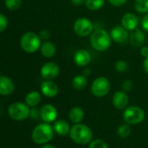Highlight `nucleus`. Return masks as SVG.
<instances>
[{"label": "nucleus", "mask_w": 148, "mask_h": 148, "mask_svg": "<svg viewBox=\"0 0 148 148\" xmlns=\"http://www.w3.org/2000/svg\"><path fill=\"white\" fill-rule=\"evenodd\" d=\"M69 135L74 143L81 146L90 144L93 137L92 129L88 126L81 123L72 126L71 127Z\"/></svg>", "instance_id": "1"}, {"label": "nucleus", "mask_w": 148, "mask_h": 148, "mask_svg": "<svg viewBox=\"0 0 148 148\" xmlns=\"http://www.w3.org/2000/svg\"><path fill=\"white\" fill-rule=\"evenodd\" d=\"M54 133L53 126H51L50 123H40L33 129L31 139L37 145H44L52 140Z\"/></svg>", "instance_id": "2"}, {"label": "nucleus", "mask_w": 148, "mask_h": 148, "mask_svg": "<svg viewBox=\"0 0 148 148\" xmlns=\"http://www.w3.org/2000/svg\"><path fill=\"white\" fill-rule=\"evenodd\" d=\"M112 37L110 33L103 29H98L94 30L90 37V42L92 47L98 51L103 52L107 50L112 44Z\"/></svg>", "instance_id": "3"}, {"label": "nucleus", "mask_w": 148, "mask_h": 148, "mask_svg": "<svg viewBox=\"0 0 148 148\" xmlns=\"http://www.w3.org/2000/svg\"><path fill=\"white\" fill-rule=\"evenodd\" d=\"M41 38L39 35L29 31L24 33L20 39V46L22 49L27 53H34L41 47Z\"/></svg>", "instance_id": "4"}, {"label": "nucleus", "mask_w": 148, "mask_h": 148, "mask_svg": "<svg viewBox=\"0 0 148 148\" xmlns=\"http://www.w3.org/2000/svg\"><path fill=\"white\" fill-rule=\"evenodd\" d=\"M144 110L137 106H131L125 109L123 113V120L129 125H137L141 123L145 119Z\"/></svg>", "instance_id": "5"}, {"label": "nucleus", "mask_w": 148, "mask_h": 148, "mask_svg": "<svg viewBox=\"0 0 148 148\" xmlns=\"http://www.w3.org/2000/svg\"><path fill=\"white\" fill-rule=\"evenodd\" d=\"M30 108L23 102H15L10 105L8 108L9 116L14 121H24L30 116Z\"/></svg>", "instance_id": "6"}, {"label": "nucleus", "mask_w": 148, "mask_h": 148, "mask_svg": "<svg viewBox=\"0 0 148 148\" xmlns=\"http://www.w3.org/2000/svg\"><path fill=\"white\" fill-rule=\"evenodd\" d=\"M111 83L106 77L100 76L96 78L92 83L91 92L96 97H104L110 92Z\"/></svg>", "instance_id": "7"}, {"label": "nucleus", "mask_w": 148, "mask_h": 148, "mask_svg": "<svg viewBox=\"0 0 148 148\" xmlns=\"http://www.w3.org/2000/svg\"><path fill=\"white\" fill-rule=\"evenodd\" d=\"M73 30L79 36H88L93 32V23L86 17L78 18L73 24Z\"/></svg>", "instance_id": "8"}, {"label": "nucleus", "mask_w": 148, "mask_h": 148, "mask_svg": "<svg viewBox=\"0 0 148 148\" xmlns=\"http://www.w3.org/2000/svg\"><path fill=\"white\" fill-rule=\"evenodd\" d=\"M40 74L44 80H53L59 75V67L58 64L52 62L44 63L40 70Z\"/></svg>", "instance_id": "9"}, {"label": "nucleus", "mask_w": 148, "mask_h": 148, "mask_svg": "<svg viewBox=\"0 0 148 148\" xmlns=\"http://www.w3.org/2000/svg\"><path fill=\"white\" fill-rule=\"evenodd\" d=\"M58 111L56 108L51 104L44 105L40 108V119L46 123H51L56 121Z\"/></svg>", "instance_id": "10"}, {"label": "nucleus", "mask_w": 148, "mask_h": 148, "mask_svg": "<svg viewBox=\"0 0 148 148\" xmlns=\"http://www.w3.org/2000/svg\"><path fill=\"white\" fill-rule=\"evenodd\" d=\"M139 23H140V20L138 16L132 12H126L121 18V25L126 29L130 31L136 29Z\"/></svg>", "instance_id": "11"}, {"label": "nucleus", "mask_w": 148, "mask_h": 148, "mask_svg": "<svg viewBox=\"0 0 148 148\" xmlns=\"http://www.w3.org/2000/svg\"><path fill=\"white\" fill-rule=\"evenodd\" d=\"M111 37L113 42L117 43L124 42L129 36L128 30L126 29L122 25H116L114 26L110 31Z\"/></svg>", "instance_id": "12"}, {"label": "nucleus", "mask_w": 148, "mask_h": 148, "mask_svg": "<svg viewBox=\"0 0 148 148\" xmlns=\"http://www.w3.org/2000/svg\"><path fill=\"white\" fill-rule=\"evenodd\" d=\"M73 61L77 66L85 67L91 62L92 56H91V54L88 50L81 49H79L75 52L74 56H73Z\"/></svg>", "instance_id": "13"}, {"label": "nucleus", "mask_w": 148, "mask_h": 148, "mask_svg": "<svg viewBox=\"0 0 148 148\" xmlns=\"http://www.w3.org/2000/svg\"><path fill=\"white\" fill-rule=\"evenodd\" d=\"M129 103V97L125 91H117L113 96V106L120 110L126 109Z\"/></svg>", "instance_id": "14"}, {"label": "nucleus", "mask_w": 148, "mask_h": 148, "mask_svg": "<svg viewBox=\"0 0 148 148\" xmlns=\"http://www.w3.org/2000/svg\"><path fill=\"white\" fill-rule=\"evenodd\" d=\"M40 89L42 94L48 98H53L58 93V87L57 83L51 80H45L44 82H43L41 83Z\"/></svg>", "instance_id": "15"}, {"label": "nucleus", "mask_w": 148, "mask_h": 148, "mask_svg": "<svg viewBox=\"0 0 148 148\" xmlns=\"http://www.w3.org/2000/svg\"><path fill=\"white\" fill-rule=\"evenodd\" d=\"M129 40L133 47H140L146 42V35L141 29H136L129 34Z\"/></svg>", "instance_id": "16"}, {"label": "nucleus", "mask_w": 148, "mask_h": 148, "mask_svg": "<svg viewBox=\"0 0 148 148\" xmlns=\"http://www.w3.org/2000/svg\"><path fill=\"white\" fill-rule=\"evenodd\" d=\"M14 83L10 78L8 76L1 75L0 76V95H9L14 90Z\"/></svg>", "instance_id": "17"}, {"label": "nucleus", "mask_w": 148, "mask_h": 148, "mask_svg": "<svg viewBox=\"0 0 148 148\" xmlns=\"http://www.w3.org/2000/svg\"><path fill=\"white\" fill-rule=\"evenodd\" d=\"M53 129L57 134L59 136H66L70 134L71 127L70 124L66 121L58 120L55 121L53 124Z\"/></svg>", "instance_id": "18"}, {"label": "nucleus", "mask_w": 148, "mask_h": 148, "mask_svg": "<svg viewBox=\"0 0 148 148\" xmlns=\"http://www.w3.org/2000/svg\"><path fill=\"white\" fill-rule=\"evenodd\" d=\"M40 51H41V54L43 56H44L46 58H51L55 56L57 49L53 42H51L50 41H46L41 44Z\"/></svg>", "instance_id": "19"}, {"label": "nucleus", "mask_w": 148, "mask_h": 148, "mask_svg": "<svg viewBox=\"0 0 148 148\" xmlns=\"http://www.w3.org/2000/svg\"><path fill=\"white\" fill-rule=\"evenodd\" d=\"M85 118V112L80 107H73L69 113V119L74 124L81 123Z\"/></svg>", "instance_id": "20"}, {"label": "nucleus", "mask_w": 148, "mask_h": 148, "mask_svg": "<svg viewBox=\"0 0 148 148\" xmlns=\"http://www.w3.org/2000/svg\"><path fill=\"white\" fill-rule=\"evenodd\" d=\"M41 101V95L38 91H31L25 96V103L29 107H37Z\"/></svg>", "instance_id": "21"}, {"label": "nucleus", "mask_w": 148, "mask_h": 148, "mask_svg": "<svg viewBox=\"0 0 148 148\" xmlns=\"http://www.w3.org/2000/svg\"><path fill=\"white\" fill-rule=\"evenodd\" d=\"M88 81L85 75H76L72 82V85L74 89L76 90H82L87 86Z\"/></svg>", "instance_id": "22"}, {"label": "nucleus", "mask_w": 148, "mask_h": 148, "mask_svg": "<svg viewBox=\"0 0 148 148\" xmlns=\"http://www.w3.org/2000/svg\"><path fill=\"white\" fill-rule=\"evenodd\" d=\"M106 0H85V6L91 10H99L105 5Z\"/></svg>", "instance_id": "23"}, {"label": "nucleus", "mask_w": 148, "mask_h": 148, "mask_svg": "<svg viewBox=\"0 0 148 148\" xmlns=\"http://www.w3.org/2000/svg\"><path fill=\"white\" fill-rule=\"evenodd\" d=\"M132 133V128H131V125L127 124V123H125V124H122L120 125L119 127H118V130H117V134L120 137V138H123V139H126L127 137L130 136Z\"/></svg>", "instance_id": "24"}, {"label": "nucleus", "mask_w": 148, "mask_h": 148, "mask_svg": "<svg viewBox=\"0 0 148 148\" xmlns=\"http://www.w3.org/2000/svg\"><path fill=\"white\" fill-rule=\"evenodd\" d=\"M134 9L139 13H148V0H135Z\"/></svg>", "instance_id": "25"}, {"label": "nucleus", "mask_w": 148, "mask_h": 148, "mask_svg": "<svg viewBox=\"0 0 148 148\" xmlns=\"http://www.w3.org/2000/svg\"><path fill=\"white\" fill-rule=\"evenodd\" d=\"M5 6L10 10H17L22 4V0H5Z\"/></svg>", "instance_id": "26"}, {"label": "nucleus", "mask_w": 148, "mask_h": 148, "mask_svg": "<svg viewBox=\"0 0 148 148\" xmlns=\"http://www.w3.org/2000/svg\"><path fill=\"white\" fill-rule=\"evenodd\" d=\"M128 64L125 60H118L115 63V69L117 72L124 73L127 70Z\"/></svg>", "instance_id": "27"}, {"label": "nucleus", "mask_w": 148, "mask_h": 148, "mask_svg": "<svg viewBox=\"0 0 148 148\" xmlns=\"http://www.w3.org/2000/svg\"><path fill=\"white\" fill-rule=\"evenodd\" d=\"M89 148H108V146L102 140H94L90 142Z\"/></svg>", "instance_id": "28"}, {"label": "nucleus", "mask_w": 148, "mask_h": 148, "mask_svg": "<svg viewBox=\"0 0 148 148\" xmlns=\"http://www.w3.org/2000/svg\"><path fill=\"white\" fill-rule=\"evenodd\" d=\"M133 87V82L132 80H129V79L125 80L123 82V83H122V90L125 91V92L131 91Z\"/></svg>", "instance_id": "29"}, {"label": "nucleus", "mask_w": 148, "mask_h": 148, "mask_svg": "<svg viewBox=\"0 0 148 148\" xmlns=\"http://www.w3.org/2000/svg\"><path fill=\"white\" fill-rule=\"evenodd\" d=\"M7 26H8L7 17L3 14L0 13V32H3V30H5Z\"/></svg>", "instance_id": "30"}, {"label": "nucleus", "mask_w": 148, "mask_h": 148, "mask_svg": "<svg viewBox=\"0 0 148 148\" xmlns=\"http://www.w3.org/2000/svg\"><path fill=\"white\" fill-rule=\"evenodd\" d=\"M30 117L33 120H38L40 118V110L33 107L30 111Z\"/></svg>", "instance_id": "31"}, {"label": "nucleus", "mask_w": 148, "mask_h": 148, "mask_svg": "<svg viewBox=\"0 0 148 148\" xmlns=\"http://www.w3.org/2000/svg\"><path fill=\"white\" fill-rule=\"evenodd\" d=\"M141 28L144 31L148 32V13H147L141 19Z\"/></svg>", "instance_id": "32"}, {"label": "nucleus", "mask_w": 148, "mask_h": 148, "mask_svg": "<svg viewBox=\"0 0 148 148\" xmlns=\"http://www.w3.org/2000/svg\"><path fill=\"white\" fill-rule=\"evenodd\" d=\"M107 1L115 7H121L125 5L127 2V0H107Z\"/></svg>", "instance_id": "33"}, {"label": "nucleus", "mask_w": 148, "mask_h": 148, "mask_svg": "<svg viewBox=\"0 0 148 148\" xmlns=\"http://www.w3.org/2000/svg\"><path fill=\"white\" fill-rule=\"evenodd\" d=\"M51 36V33L48 29H43L40 31L39 33V37L41 38V40H47L48 38H50Z\"/></svg>", "instance_id": "34"}, {"label": "nucleus", "mask_w": 148, "mask_h": 148, "mask_svg": "<svg viewBox=\"0 0 148 148\" xmlns=\"http://www.w3.org/2000/svg\"><path fill=\"white\" fill-rule=\"evenodd\" d=\"M140 54L143 57L147 58L148 57V47L147 46H143L140 49Z\"/></svg>", "instance_id": "35"}, {"label": "nucleus", "mask_w": 148, "mask_h": 148, "mask_svg": "<svg viewBox=\"0 0 148 148\" xmlns=\"http://www.w3.org/2000/svg\"><path fill=\"white\" fill-rule=\"evenodd\" d=\"M70 1L75 6H80V5H82L83 3H85V0H70Z\"/></svg>", "instance_id": "36"}, {"label": "nucleus", "mask_w": 148, "mask_h": 148, "mask_svg": "<svg viewBox=\"0 0 148 148\" xmlns=\"http://www.w3.org/2000/svg\"><path fill=\"white\" fill-rule=\"evenodd\" d=\"M143 69H144L145 72L148 75V57L145 58V60L143 62Z\"/></svg>", "instance_id": "37"}, {"label": "nucleus", "mask_w": 148, "mask_h": 148, "mask_svg": "<svg viewBox=\"0 0 148 148\" xmlns=\"http://www.w3.org/2000/svg\"><path fill=\"white\" fill-rule=\"evenodd\" d=\"M91 74V69H85V70H84V75H90Z\"/></svg>", "instance_id": "38"}, {"label": "nucleus", "mask_w": 148, "mask_h": 148, "mask_svg": "<svg viewBox=\"0 0 148 148\" xmlns=\"http://www.w3.org/2000/svg\"><path fill=\"white\" fill-rule=\"evenodd\" d=\"M41 148H56L54 146H52V145H50V144H44V145H43V147Z\"/></svg>", "instance_id": "39"}, {"label": "nucleus", "mask_w": 148, "mask_h": 148, "mask_svg": "<svg viewBox=\"0 0 148 148\" xmlns=\"http://www.w3.org/2000/svg\"><path fill=\"white\" fill-rule=\"evenodd\" d=\"M0 76H1V72H0Z\"/></svg>", "instance_id": "40"}, {"label": "nucleus", "mask_w": 148, "mask_h": 148, "mask_svg": "<svg viewBox=\"0 0 148 148\" xmlns=\"http://www.w3.org/2000/svg\"><path fill=\"white\" fill-rule=\"evenodd\" d=\"M147 42H148V39H147Z\"/></svg>", "instance_id": "41"}]
</instances>
